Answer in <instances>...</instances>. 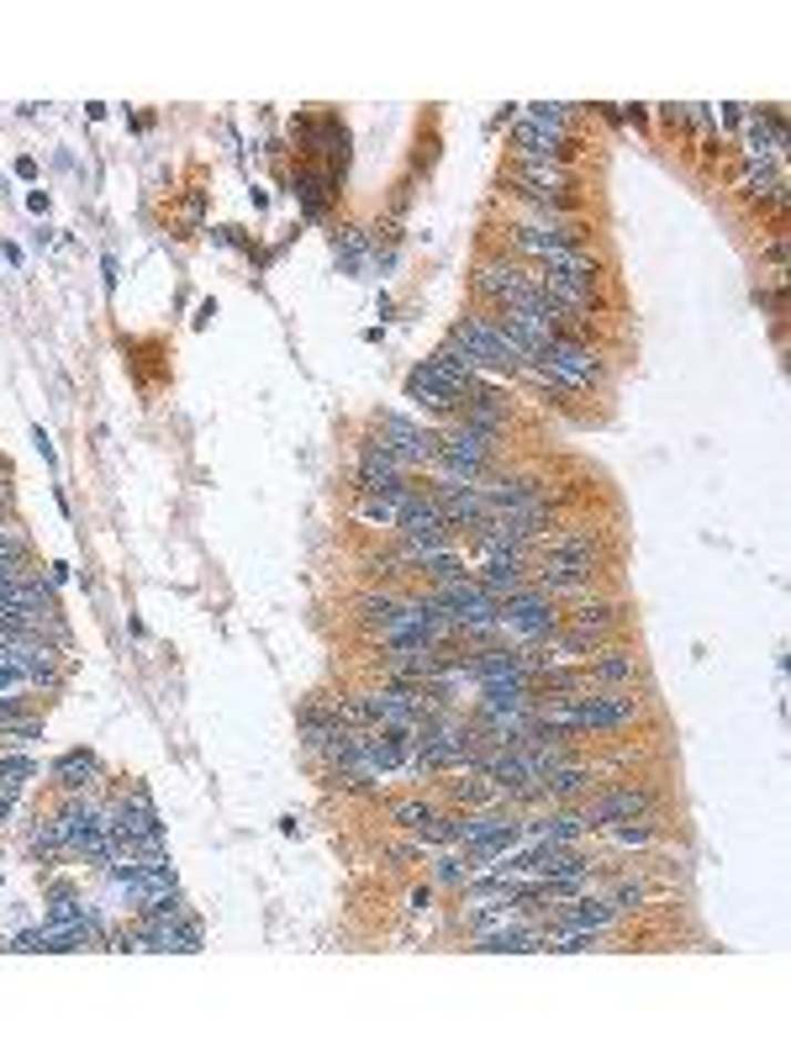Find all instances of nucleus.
Masks as SVG:
<instances>
[{
	"instance_id": "1",
	"label": "nucleus",
	"mask_w": 791,
	"mask_h": 1055,
	"mask_svg": "<svg viewBox=\"0 0 791 1055\" xmlns=\"http://www.w3.org/2000/svg\"><path fill=\"white\" fill-rule=\"evenodd\" d=\"M454 344H460L470 359H475V370H491V375H512L527 365V354L506 338V328L496 322V317H460L454 322V332H449Z\"/></svg>"
},
{
	"instance_id": "2",
	"label": "nucleus",
	"mask_w": 791,
	"mask_h": 1055,
	"mask_svg": "<svg viewBox=\"0 0 791 1055\" xmlns=\"http://www.w3.org/2000/svg\"><path fill=\"white\" fill-rule=\"evenodd\" d=\"M559 628V607L554 596H544L538 586H517L512 596H502V634L517 644H538Z\"/></svg>"
},
{
	"instance_id": "3",
	"label": "nucleus",
	"mask_w": 791,
	"mask_h": 1055,
	"mask_svg": "<svg viewBox=\"0 0 791 1055\" xmlns=\"http://www.w3.org/2000/svg\"><path fill=\"white\" fill-rule=\"evenodd\" d=\"M374 449H386L391 460H401L407 470H418V464H433L439 460V433H428V428H418L412 418H401V412H386V418L374 422Z\"/></svg>"
},
{
	"instance_id": "4",
	"label": "nucleus",
	"mask_w": 791,
	"mask_h": 1055,
	"mask_svg": "<svg viewBox=\"0 0 791 1055\" xmlns=\"http://www.w3.org/2000/svg\"><path fill=\"white\" fill-rule=\"evenodd\" d=\"M475 296L496 301V307H533L538 301V280L517 269L512 259H481L475 264Z\"/></svg>"
},
{
	"instance_id": "5",
	"label": "nucleus",
	"mask_w": 791,
	"mask_h": 1055,
	"mask_svg": "<svg viewBox=\"0 0 791 1055\" xmlns=\"http://www.w3.org/2000/svg\"><path fill=\"white\" fill-rule=\"evenodd\" d=\"M581 813H586V823H592V829L628 823V818L655 813V791H649V787H607V791H596Z\"/></svg>"
},
{
	"instance_id": "6",
	"label": "nucleus",
	"mask_w": 791,
	"mask_h": 1055,
	"mask_svg": "<svg viewBox=\"0 0 791 1055\" xmlns=\"http://www.w3.org/2000/svg\"><path fill=\"white\" fill-rule=\"evenodd\" d=\"M396 528H401V544H407V550H433V544H443V539H449V523H443L439 502H433V496H422V491H412V496L401 502Z\"/></svg>"
},
{
	"instance_id": "7",
	"label": "nucleus",
	"mask_w": 791,
	"mask_h": 1055,
	"mask_svg": "<svg viewBox=\"0 0 791 1055\" xmlns=\"http://www.w3.org/2000/svg\"><path fill=\"white\" fill-rule=\"evenodd\" d=\"M538 359H544L549 370L565 375L575 391H586V386H596V380H602V354L586 349V344H581V338H571V332H559V338H554Z\"/></svg>"
},
{
	"instance_id": "8",
	"label": "nucleus",
	"mask_w": 791,
	"mask_h": 1055,
	"mask_svg": "<svg viewBox=\"0 0 791 1055\" xmlns=\"http://www.w3.org/2000/svg\"><path fill=\"white\" fill-rule=\"evenodd\" d=\"M475 950H485V955H533V950H544V923L538 919H502V923H491V929L475 934Z\"/></svg>"
},
{
	"instance_id": "9",
	"label": "nucleus",
	"mask_w": 791,
	"mask_h": 1055,
	"mask_svg": "<svg viewBox=\"0 0 791 1055\" xmlns=\"http://www.w3.org/2000/svg\"><path fill=\"white\" fill-rule=\"evenodd\" d=\"M512 248H517V254H533V259L544 264V259H554L559 248H581V227H575V222H523V227H512Z\"/></svg>"
},
{
	"instance_id": "10",
	"label": "nucleus",
	"mask_w": 791,
	"mask_h": 1055,
	"mask_svg": "<svg viewBox=\"0 0 791 1055\" xmlns=\"http://www.w3.org/2000/svg\"><path fill=\"white\" fill-rule=\"evenodd\" d=\"M512 148L523 154V164H565V154L575 148L571 132H554V127H538V122H523L512 127Z\"/></svg>"
},
{
	"instance_id": "11",
	"label": "nucleus",
	"mask_w": 791,
	"mask_h": 1055,
	"mask_svg": "<svg viewBox=\"0 0 791 1055\" xmlns=\"http://www.w3.org/2000/svg\"><path fill=\"white\" fill-rule=\"evenodd\" d=\"M460 396H464L460 386H454V380H443L428 359L407 375V401H418V407H428V412H449V418H454V412H460Z\"/></svg>"
},
{
	"instance_id": "12",
	"label": "nucleus",
	"mask_w": 791,
	"mask_h": 1055,
	"mask_svg": "<svg viewBox=\"0 0 791 1055\" xmlns=\"http://www.w3.org/2000/svg\"><path fill=\"white\" fill-rule=\"evenodd\" d=\"M586 676H592V686L623 692V686L638 682V659H634V649H623V644H602V649L586 659Z\"/></svg>"
},
{
	"instance_id": "13",
	"label": "nucleus",
	"mask_w": 791,
	"mask_h": 1055,
	"mask_svg": "<svg viewBox=\"0 0 791 1055\" xmlns=\"http://www.w3.org/2000/svg\"><path fill=\"white\" fill-rule=\"evenodd\" d=\"M623 617H628V613H623L617 602H581V607L565 617V628H575V634H592L596 644H607V634H613V628H623Z\"/></svg>"
},
{
	"instance_id": "14",
	"label": "nucleus",
	"mask_w": 791,
	"mask_h": 1055,
	"mask_svg": "<svg viewBox=\"0 0 791 1055\" xmlns=\"http://www.w3.org/2000/svg\"><path fill=\"white\" fill-rule=\"evenodd\" d=\"M449 791H454V802H464V808H506L502 787H496L491 776H481V770H454Z\"/></svg>"
},
{
	"instance_id": "15",
	"label": "nucleus",
	"mask_w": 791,
	"mask_h": 1055,
	"mask_svg": "<svg viewBox=\"0 0 791 1055\" xmlns=\"http://www.w3.org/2000/svg\"><path fill=\"white\" fill-rule=\"evenodd\" d=\"M527 829H533V839H538V844H575V839L586 834L592 823H586V813H575V808H559V813L538 818V823H527Z\"/></svg>"
},
{
	"instance_id": "16",
	"label": "nucleus",
	"mask_w": 791,
	"mask_h": 1055,
	"mask_svg": "<svg viewBox=\"0 0 791 1055\" xmlns=\"http://www.w3.org/2000/svg\"><path fill=\"white\" fill-rule=\"evenodd\" d=\"M613 919H617V908L607 898H581V902H571L549 929H607Z\"/></svg>"
},
{
	"instance_id": "17",
	"label": "nucleus",
	"mask_w": 791,
	"mask_h": 1055,
	"mask_svg": "<svg viewBox=\"0 0 791 1055\" xmlns=\"http://www.w3.org/2000/svg\"><path fill=\"white\" fill-rule=\"evenodd\" d=\"M586 791H592V770L575 766V760H565V766H554L544 776V797L549 802H571V797H586Z\"/></svg>"
},
{
	"instance_id": "18",
	"label": "nucleus",
	"mask_w": 791,
	"mask_h": 1055,
	"mask_svg": "<svg viewBox=\"0 0 791 1055\" xmlns=\"http://www.w3.org/2000/svg\"><path fill=\"white\" fill-rule=\"evenodd\" d=\"M592 581L596 575H586V571H565V565H544V571L533 575L527 586H538L544 596H571V592H592Z\"/></svg>"
},
{
	"instance_id": "19",
	"label": "nucleus",
	"mask_w": 791,
	"mask_h": 1055,
	"mask_svg": "<svg viewBox=\"0 0 791 1055\" xmlns=\"http://www.w3.org/2000/svg\"><path fill=\"white\" fill-rule=\"evenodd\" d=\"M95 755H85V749H69L64 760H53V781L64 791H85L90 781H95Z\"/></svg>"
},
{
	"instance_id": "20",
	"label": "nucleus",
	"mask_w": 791,
	"mask_h": 1055,
	"mask_svg": "<svg viewBox=\"0 0 791 1055\" xmlns=\"http://www.w3.org/2000/svg\"><path fill=\"white\" fill-rule=\"evenodd\" d=\"M744 191L754 201H781L787 185H781V170H775V164H760V158H754V164L744 170Z\"/></svg>"
},
{
	"instance_id": "21",
	"label": "nucleus",
	"mask_w": 791,
	"mask_h": 1055,
	"mask_svg": "<svg viewBox=\"0 0 791 1055\" xmlns=\"http://www.w3.org/2000/svg\"><path fill=\"white\" fill-rule=\"evenodd\" d=\"M433 818H439V813H433L422 797H401V802H391V823H401V829H418V834H422Z\"/></svg>"
},
{
	"instance_id": "22",
	"label": "nucleus",
	"mask_w": 791,
	"mask_h": 1055,
	"mask_svg": "<svg viewBox=\"0 0 791 1055\" xmlns=\"http://www.w3.org/2000/svg\"><path fill=\"white\" fill-rule=\"evenodd\" d=\"M396 607H401V602H396V596H386V592H380V596L370 592V596H359V602H353V613L364 617L370 628H386V623L396 617Z\"/></svg>"
},
{
	"instance_id": "23",
	"label": "nucleus",
	"mask_w": 791,
	"mask_h": 1055,
	"mask_svg": "<svg viewBox=\"0 0 791 1055\" xmlns=\"http://www.w3.org/2000/svg\"><path fill=\"white\" fill-rule=\"evenodd\" d=\"M607 834H613L617 844H628V850H644V844L655 839V829H649L644 818H628V823H607Z\"/></svg>"
},
{
	"instance_id": "24",
	"label": "nucleus",
	"mask_w": 791,
	"mask_h": 1055,
	"mask_svg": "<svg viewBox=\"0 0 791 1055\" xmlns=\"http://www.w3.org/2000/svg\"><path fill=\"white\" fill-rule=\"evenodd\" d=\"M401 502H407V496H364L359 512H364L370 523H396V518H401Z\"/></svg>"
},
{
	"instance_id": "25",
	"label": "nucleus",
	"mask_w": 791,
	"mask_h": 1055,
	"mask_svg": "<svg viewBox=\"0 0 791 1055\" xmlns=\"http://www.w3.org/2000/svg\"><path fill=\"white\" fill-rule=\"evenodd\" d=\"M433 881H443V887H464V881H470V865H464L460 856H439L433 860Z\"/></svg>"
},
{
	"instance_id": "26",
	"label": "nucleus",
	"mask_w": 791,
	"mask_h": 1055,
	"mask_svg": "<svg viewBox=\"0 0 791 1055\" xmlns=\"http://www.w3.org/2000/svg\"><path fill=\"white\" fill-rule=\"evenodd\" d=\"M523 122H538V127H554V132H571V111H565V106H527Z\"/></svg>"
},
{
	"instance_id": "27",
	"label": "nucleus",
	"mask_w": 791,
	"mask_h": 1055,
	"mask_svg": "<svg viewBox=\"0 0 791 1055\" xmlns=\"http://www.w3.org/2000/svg\"><path fill=\"white\" fill-rule=\"evenodd\" d=\"M296 196H301V212H307V217H322V180L317 175L296 180Z\"/></svg>"
},
{
	"instance_id": "28",
	"label": "nucleus",
	"mask_w": 791,
	"mask_h": 1055,
	"mask_svg": "<svg viewBox=\"0 0 791 1055\" xmlns=\"http://www.w3.org/2000/svg\"><path fill=\"white\" fill-rule=\"evenodd\" d=\"M338 248H343V264L353 269V264L364 259V248H370V243H364V233H359V227H343V233H338Z\"/></svg>"
},
{
	"instance_id": "29",
	"label": "nucleus",
	"mask_w": 791,
	"mask_h": 1055,
	"mask_svg": "<svg viewBox=\"0 0 791 1055\" xmlns=\"http://www.w3.org/2000/svg\"><path fill=\"white\" fill-rule=\"evenodd\" d=\"M0 554H17V560H27V533L17 523H6V518H0Z\"/></svg>"
},
{
	"instance_id": "30",
	"label": "nucleus",
	"mask_w": 791,
	"mask_h": 1055,
	"mask_svg": "<svg viewBox=\"0 0 791 1055\" xmlns=\"http://www.w3.org/2000/svg\"><path fill=\"white\" fill-rule=\"evenodd\" d=\"M32 776H38V766L22 760V755H6V760H0V781H32Z\"/></svg>"
},
{
	"instance_id": "31",
	"label": "nucleus",
	"mask_w": 791,
	"mask_h": 1055,
	"mask_svg": "<svg viewBox=\"0 0 791 1055\" xmlns=\"http://www.w3.org/2000/svg\"><path fill=\"white\" fill-rule=\"evenodd\" d=\"M607 902H613L617 913H623V908H638V902H644V887H638V881H617Z\"/></svg>"
},
{
	"instance_id": "32",
	"label": "nucleus",
	"mask_w": 791,
	"mask_h": 1055,
	"mask_svg": "<svg viewBox=\"0 0 791 1055\" xmlns=\"http://www.w3.org/2000/svg\"><path fill=\"white\" fill-rule=\"evenodd\" d=\"M17 791H22V781H0V823L11 818V802H17Z\"/></svg>"
},
{
	"instance_id": "33",
	"label": "nucleus",
	"mask_w": 791,
	"mask_h": 1055,
	"mask_svg": "<svg viewBox=\"0 0 791 1055\" xmlns=\"http://www.w3.org/2000/svg\"><path fill=\"white\" fill-rule=\"evenodd\" d=\"M32 443H38V454H43V460H53V439H48L43 428H38V433H32Z\"/></svg>"
},
{
	"instance_id": "34",
	"label": "nucleus",
	"mask_w": 791,
	"mask_h": 1055,
	"mask_svg": "<svg viewBox=\"0 0 791 1055\" xmlns=\"http://www.w3.org/2000/svg\"><path fill=\"white\" fill-rule=\"evenodd\" d=\"M0 518H6V496H0Z\"/></svg>"
}]
</instances>
